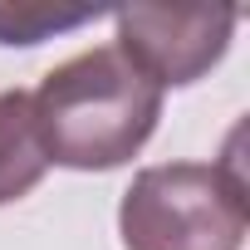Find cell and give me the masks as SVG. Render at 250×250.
Masks as SVG:
<instances>
[{"label":"cell","mask_w":250,"mask_h":250,"mask_svg":"<svg viewBox=\"0 0 250 250\" xmlns=\"http://www.w3.org/2000/svg\"><path fill=\"white\" fill-rule=\"evenodd\" d=\"M49 167L113 172L133 162L162 118V88L118 44H93L44 74L30 93Z\"/></svg>","instance_id":"cell-1"},{"label":"cell","mask_w":250,"mask_h":250,"mask_svg":"<svg viewBox=\"0 0 250 250\" xmlns=\"http://www.w3.org/2000/svg\"><path fill=\"white\" fill-rule=\"evenodd\" d=\"M250 230L235 162L143 167L118 201L123 250H240Z\"/></svg>","instance_id":"cell-2"},{"label":"cell","mask_w":250,"mask_h":250,"mask_svg":"<svg viewBox=\"0 0 250 250\" xmlns=\"http://www.w3.org/2000/svg\"><path fill=\"white\" fill-rule=\"evenodd\" d=\"M235 5H118V49L157 88H187L211 74L235 35Z\"/></svg>","instance_id":"cell-3"},{"label":"cell","mask_w":250,"mask_h":250,"mask_svg":"<svg viewBox=\"0 0 250 250\" xmlns=\"http://www.w3.org/2000/svg\"><path fill=\"white\" fill-rule=\"evenodd\" d=\"M49 172L40 128H35V108L25 88H5L0 93V206H10L20 196H30Z\"/></svg>","instance_id":"cell-4"},{"label":"cell","mask_w":250,"mask_h":250,"mask_svg":"<svg viewBox=\"0 0 250 250\" xmlns=\"http://www.w3.org/2000/svg\"><path fill=\"white\" fill-rule=\"evenodd\" d=\"M103 5H49V0H0V44H40L98 20Z\"/></svg>","instance_id":"cell-5"}]
</instances>
